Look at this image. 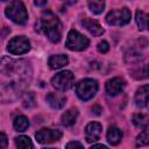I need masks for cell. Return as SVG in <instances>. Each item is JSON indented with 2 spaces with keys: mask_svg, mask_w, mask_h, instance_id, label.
<instances>
[{
  "mask_svg": "<svg viewBox=\"0 0 149 149\" xmlns=\"http://www.w3.org/2000/svg\"><path fill=\"white\" fill-rule=\"evenodd\" d=\"M28 64L24 61H15L12 58H3L0 62V93L9 95L15 93V97L26 87L30 80V71L28 72Z\"/></svg>",
  "mask_w": 149,
  "mask_h": 149,
  "instance_id": "1",
  "label": "cell"
},
{
  "mask_svg": "<svg viewBox=\"0 0 149 149\" xmlns=\"http://www.w3.org/2000/svg\"><path fill=\"white\" fill-rule=\"evenodd\" d=\"M36 30L42 31L52 42L56 43L62 37V23L51 12H44L36 24Z\"/></svg>",
  "mask_w": 149,
  "mask_h": 149,
  "instance_id": "2",
  "label": "cell"
},
{
  "mask_svg": "<svg viewBox=\"0 0 149 149\" xmlns=\"http://www.w3.org/2000/svg\"><path fill=\"white\" fill-rule=\"evenodd\" d=\"M5 14L7 17H9L13 22L17 24H24L28 21V13L26 9V6L20 0L12 1L5 9Z\"/></svg>",
  "mask_w": 149,
  "mask_h": 149,
  "instance_id": "3",
  "label": "cell"
},
{
  "mask_svg": "<svg viewBox=\"0 0 149 149\" xmlns=\"http://www.w3.org/2000/svg\"><path fill=\"white\" fill-rule=\"evenodd\" d=\"M98 88L99 86H98L97 80L86 78V79L80 80L76 85V93L80 100L87 101L95 95V93L98 92Z\"/></svg>",
  "mask_w": 149,
  "mask_h": 149,
  "instance_id": "4",
  "label": "cell"
},
{
  "mask_svg": "<svg viewBox=\"0 0 149 149\" xmlns=\"http://www.w3.org/2000/svg\"><path fill=\"white\" fill-rule=\"evenodd\" d=\"M88 44H90L88 38L85 35L80 34L79 31L72 29L68 33V37L65 42L68 49L72 51H83L88 47Z\"/></svg>",
  "mask_w": 149,
  "mask_h": 149,
  "instance_id": "5",
  "label": "cell"
},
{
  "mask_svg": "<svg viewBox=\"0 0 149 149\" xmlns=\"http://www.w3.org/2000/svg\"><path fill=\"white\" fill-rule=\"evenodd\" d=\"M74 83V76L71 71L64 70L58 73H56L51 78L52 86L58 91H68L73 86Z\"/></svg>",
  "mask_w": 149,
  "mask_h": 149,
  "instance_id": "6",
  "label": "cell"
},
{
  "mask_svg": "<svg viewBox=\"0 0 149 149\" xmlns=\"http://www.w3.org/2000/svg\"><path fill=\"white\" fill-rule=\"evenodd\" d=\"M132 13L127 7L111 10L106 15V22L111 26H123L130 21Z\"/></svg>",
  "mask_w": 149,
  "mask_h": 149,
  "instance_id": "7",
  "label": "cell"
},
{
  "mask_svg": "<svg viewBox=\"0 0 149 149\" xmlns=\"http://www.w3.org/2000/svg\"><path fill=\"white\" fill-rule=\"evenodd\" d=\"M7 50L13 55H23L30 50V42L24 36H15L8 42Z\"/></svg>",
  "mask_w": 149,
  "mask_h": 149,
  "instance_id": "8",
  "label": "cell"
},
{
  "mask_svg": "<svg viewBox=\"0 0 149 149\" xmlns=\"http://www.w3.org/2000/svg\"><path fill=\"white\" fill-rule=\"evenodd\" d=\"M35 137L38 143L48 144L58 141L62 137V132L58 129H51V128H42L36 134Z\"/></svg>",
  "mask_w": 149,
  "mask_h": 149,
  "instance_id": "9",
  "label": "cell"
},
{
  "mask_svg": "<svg viewBox=\"0 0 149 149\" xmlns=\"http://www.w3.org/2000/svg\"><path fill=\"white\" fill-rule=\"evenodd\" d=\"M101 130H102V126L99 122H90L87 123V126L85 127V136H86V141L87 142H95L97 140H99L100 135H101Z\"/></svg>",
  "mask_w": 149,
  "mask_h": 149,
  "instance_id": "10",
  "label": "cell"
},
{
  "mask_svg": "<svg viewBox=\"0 0 149 149\" xmlns=\"http://www.w3.org/2000/svg\"><path fill=\"white\" fill-rule=\"evenodd\" d=\"M123 87H125V80L119 77L112 78L106 81V92L108 95H112V97L118 95L119 93L122 92Z\"/></svg>",
  "mask_w": 149,
  "mask_h": 149,
  "instance_id": "11",
  "label": "cell"
},
{
  "mask_svg": "<svg viewBox=\"0 0 149 149\" xmlns=\"http://www.w3.org/2000/svg\"><path fill=\"white\" fill-rule=\"evenodd\" d=\"M81 24L84 28H86L92 35L94 36H100L104 34V29L99 24L98 21L93 20V19H90V17H85L83 21H81Z\"/></svg>",
  "mask_w": 149,
  "mask_h": 149,
  "instance_id": "12",
  "label": "cell"
},
{
  "mask_svg": "<svg viewBox=\"0 0 149 149\" xmlns=\"http://www.w3.org/2000/svg\"><path fill=\"white\" fill-rule=\"evenodd\" d=\"M47 101L48 104L55 108V109H61L64 107L65 101H66V97L62 93H49L47 95Z\"/></svg>",
  "mask_w": 149,
  "mask_h": 149,
  "instance_id": "13",
  "label": "cell"
},
{
  "mask_svg": "<svg viewBox=\"0 0 149 149\" xmlns=\"http://www.w3.org/2000/svg\"><path fill=\"white\" fill-rule=\"evenodd\" d=\"M148 95H149V87L148 85L141 86L135 93V104L137 107H147L148 105Z\"/></svg>",
  "mask_w": 149,
  "mask_h": 149,
  "instance_id": "14",
  "label": "cell"
},
{
  "mask_svg": "<svg viewBox=\"0 0 149 149\" xmlns=\"http://www.w3.org/2000/svg\"><path fill=\"white\" fill-rule=\"evenodd\" d=\"M78 118V109L77 108H70L68 109L66 112H64L61 116V121H62V125L65 126V127H69V126H72L76 120Z\"/></svg>",
  "mask_w": 149,
  "mask_h": 149,
  "instance_id": "15",
  "label": "cell"
},
{
  "mask_svg": "<svg viewBox=\"0 0 149 149\" xmlns=\"http://www.w3.org/2000/svg\"><path fill=\"white\" fill-rule=\"evenodd\" d=\"M69 63V58L66 55H54L49 58L48 64L51 69H61Z\"/></svg>",
  "mask_w": 149,
  "mask_h": 149,
  "instance_id": "16",
  "label": "cell"
},
{
  "mask_svg": "<svg viewBox=\"0 0 149 149\" xmlns=\"http://www.w3.org/2000/svg\"><path fill=\"white\" fill-rule=\"evenodd\" d=\"M106 137H107V141L112 146H116L120 143V141L122 139V132L118 127H109L107 130Z\"/></svg>",
  "mask_w": 149,
  "mask_h": 149,
  "instance_id": "17",
  "label": "cell"
},
{
  "mask_svg": "<svg viewBox=\"0 0 149 149\" xmlns=\"http://www.w3.org/2000/svg\"><path fill=\"white\" fill-rule=\"evenodd\" d=\"M13 126H14L15 130H17V132H24L29 127V120L24 115H19V116H16L14 119Z\"/></svg>",
  "mask_w": 149,
  "mask_h": 149,
  "instance_id": "18",
  "label": "cell"
},
{
  "mask_svg": "<svg viewBox=\"0 0 149 149\" xmlns=\"http://www.w3.org/2000/svg\"><path fill=\"white\" fill-rule=\"evenodd\" d=\"M87 3L93 14H100L105 8V0H87Z\"/></svg>",
  "mask_w": 149,
  "mask_h": 149,
  "instance_id": "19",
  "label": "cell"
},
{
  "mask_svg": "<svg viewBox=\"0 0 149 149\" xmlns=\"http://www.w3.org/2000/svg\"><path fill=\"white\" fill-rule=\"evenodd\" d=\"M15 146L17 148H21V149H28V148L34 147L31 140L28 136H24V135H20L17 137H15Z\"/></svg>",
  "mask_w": 149,
  "mask_h": 149,
  "instance_id": "20",
  "label": "cell"
},
{
  "mask_svg": "<svg viewBox=\"0 0 149 149\" xmlns=\"http://www.w3.org/2000/svg\"><path fill=\"white\" fill-rule=\"evenodd\" d=\"M136 23H137L140 30H146L147 24H148V15L142 10H137L136 12Z\"/></svg>",
  "mask_w": 149,
  "mask_h": 149,
  "instance_id": "21",
  "label": "cell"
},
{
  "mask_svg": "<svg viewBox=\"0 0 149 149\" xmlns=\"http://www.w3.org/2000/svg\"><path fill=\"white\" fill-rule=\"evenodd\" d=\"M133 123L137 127V128H146L148 125V115L147 114H135L133 116Z\"/></svg>",
  "mask_w": 149,
  "mask_h": 149,
  "instance_id": "22",
  "label": "cell"
},
{
  "mask_svg": "<svg viewBox=\"0 0 149 149\" xmlns=\"http://www.w3.org/2000/svg\"><path fill=\"white\" fill-rule=\"evenodd\" d=\"M149 142V135H148V129L147 127L143 128L142 133H140V135L137 136V140H136V146L140 147V146H146L148 144Z\"/></svg>",
  "mask_w": 149,
  "mask_h": 149,
  "instance_id": "23",
  "label": "cell"
},
{
  "mask_svg": "<svg viewBox=\"0 0 149 149\" xmlns=\"http://www.w3.org/2000/svg\"><path fill=\"white\" fill-rule=\"evenodd\" d=\"M35 95L31 93V92H28L26 93L24 98H23V107L26 108H30V107H34L36 104H35Z\"/></svg>",
  "mask_w": 149,
  "mask_h": 149,
  "instance_id": "24",
  "label": "cell"
},
{
  "mask_svg": "<svg viewBox=\"0 0 149 149\" xmlns=\"http://www.w3.org/2000/svg\"><path fill=\"white\" fill-rule=\"evenodd\" d=\"M97 49L100 54H106L108 50H109V44L106 42V41H100L97 45Z\"/></svg>",
  "mask_w": 149,
  "mask_h": 149,
  "instance_id": "25",
  "label": "cell"
},
{
  "mask_svg": "<svg viewBox=\"0 0 149 149\" xmlns=\"http://www.w3.org/2000/svg\"><path fill=\"white\" fill-rule=\"evenodd\" d=\"M8 146L7 136L3 133H0V148H6Z\"/></svg>",
  "mask_w": 149,
  "mask_h": 149,
  "instance_id": "26",
  "label": "cell"
},
{
  "mask_svg": "<svg viewBox=\"0 0 149 149\" xmlns=\"http://www.w3.org/2000/svg\"><path fill=\"white\" fill-rule=\"evenodd\" d=\"M66 148H83V144L80 142H77V141H73V142H69L66 144Z\"/></svg>",
  "mask_w": 149,
  "mask_h": 149,
  "instance_id": "27",
  "label": "cell"
},
{
  "mask_svg": "<svg viewBox=\"0 0 149 149\" xmlns=\"http://www.w3.org/2000/svg\"><path fill=\"white\" fill-rule=\"evenodd\" d=\"M91 111H92V113H94L95 115H99V114L101 113V107H100L99 105H94V106L91 108Z\"/></svg>",
  "mask_w": 149,
  "mask_h": 149,
  "instance_id": "28",
  "label": "cell"
},
{
  "mask_svg": "<svg viewBox=\"0 0 149 149\" xmlns=\"http://www.w3.org/2000/svg\"><path fill=\"white\" fill-rule=\"evenodd\" d=\"M47 2H48V0H34V3L37 7H43L47 5Z\"/></svg>",
  "mask_w": 149,
  "mask_h": 149,
  "instance_id": "29",
  "label": "cell"
},
{
  "mask_svg": "<svg viewBox=\"0 0 149 149\" xmlns=\"http://www.w3.org/2000/svg\"><path fill=\"white\" fill-rule=\"evenodd\" d=\"M91 148H92V149H93V148H104V149H106L107 147H106L105 144H93Z\"/></svg>",
  "mask_w": 149,
  "mask_h": 149,
  "instance_id": "30",
  "label": "cell"
},
{
  "mask_svg": "<svg viewBox=\"0 0 149 149\" xmlns=\"http://www.w3.org/2000/svg\"><path fill=\"white\" fill-rule=\"evenodd\" d=\"M1 1H9V0H1Z\"/></svg>",
  "mask_w": 149,
  "mask_h": 149,
  "instance_id": "31",
  "label": "cell"
}]
</instances>
